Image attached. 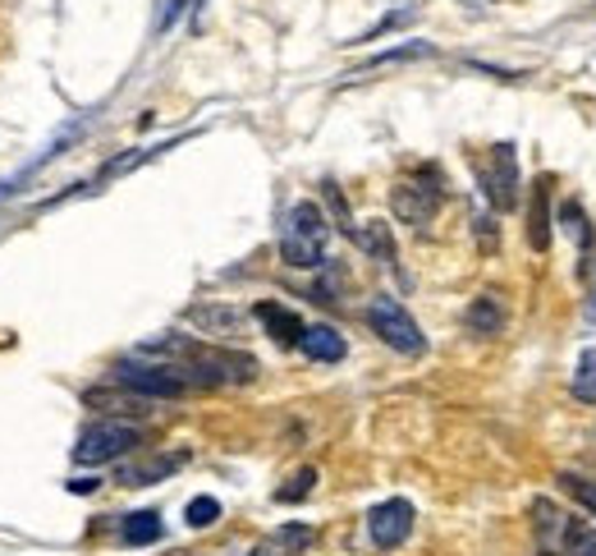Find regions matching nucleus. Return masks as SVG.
I'll return each mask as SVG.
<instances>
[{
    "label": "nucleus",
    "instance_id": "obj_1",
    "mask_svg": "<svg viewBox=\"0 0 596 556\" xmlns=\"http://www.w3.org/2000/svg\"><path fill=\"white\" fill-rule=\"evenodd\" d=\"M326 244H330V221L317 202H294L284 212V225H280V258L299 267V271H313L326 263Z\"/></svg>",
    "mask_w": 596,
    "mask_h": 556
},
{
    "label": "nucleus",
    "instance_id": "obj_2",
    "mask_svg": "<svg viewBox=\"0 0 596 556\" xmlns=\"http://www.w3.org/2000/svg\"><path fill=\"white\" fill-rule=\"evenodd\" d=\"M115 377V387L124 391H134L143 400H175V396H184L193 391V382L184 377V368H175V364H147V359H120L111 368Z\"/></svg>",
    "mask_w": 596,
    "mask_h": 556
},
{
    "label": "nucleus",
    "instance_id": "obj_3",
    "mask_svg": "<svg viewBox=\"0 0 596 556\" xmlns=\"http://www.w3.org/2000/svg\"><path fill=\"white\" fill-rule=\"evenodd\" d=\"M446 202V189H440V170L436 166H418V175H408L391 189V208L404 225H431V216Z\"/></svg>",
    "mask_w": 596,
    "mask_h": 556
},
{
    "label": "nucleus",
    "instance_id": "obj_4",
    "mask_svg": "<svg viewBox=\"0 0 596 556\" xmlns=\"http://www.w3.org/2000/svg\"><path fill=\"white\" fill-rule=\"evenodd\" d=\"M138 423L128 419H101V423H88V433L79 437V446H74V465H111L120 460L124 451L138 446Z\"/></svg>",
    "mask_w": 596,
    "mask_h": 556
},
{
    "label": "nucleus",
    "instance_id": "obj_5",
    "mask_svg": "<svg viewBox=\"0 0 596 556\" xmlns=\"http://www.w3.org/2000/svg\"><path fill=\"white\" fill-rule=\"evenodd\" d=\"M368 326L372 332L391 345V349H400V354H423L427 349V336H423V326L408 318V309L400 299H391V294H376L372 303H368Z\"/></svg>",
    "mask_w": 596,
    "mask_h": 556
},
{
    "label": "nucleus",
    "instance_id": "obj_6",
    "mask_svg": "<svg viewBox=\"0 0 596 556\" xmlns=\"http://www.w3.org/2000/svg\"><path fill=\"white\" fill-rule=\"evenodd\" d=\"M477 185H482L486 202L496 212L518 208V157H514L509 143H496V147L486 152V162L477 166Z\"/></svg>",
    "mask_w": 596,
    "mask_h": 556
},
{
    "label": "nucleus",
    "instance_id": "obj_7",
    "mask_svg": "<svg viewBox=\"0 0 596 556\" xmlns=\"http://www.w3.org/2000/svg\"><path fill=\"white\" fill-rule=\"evenodd\" d=\"M368 534L381 552H395L408 534H413V505L404 497H391V501H381L368 511Z\"/></svg>",
    "mask_w": 596,
    "mask_h": 556
},
{
    "label": "nucleus",
    "instance_id": "obj_8",
    "mask_svg": "<svg viewBox=\"0 0 596 556\" xmlns=\"http://www.w3.org/2000/svg\"><path fill=\"white\" fill-rule=\"evenodd\" d=\"M189 455L184 451H175V455H138V460H124L120 474H115V483L124 488H151V483H166V478L184 465Z\"/></svg>",
    "mask_w": 596,
    "mask_h": 556
},
{
    "label": "nucleus",
    "instance_id": "obj_9",
    "mask_svg": "<svg viewBox=\"0 0 596 556\" xmlns=\"http://www.w3.org/2000/svg\"><path fill=\"white\" fill-rule=\"evenodd\" d=\"M189 322L216 341H239L248 326V318L239 309H221V303H198V309H189Z\"/></svg>",
    "mask_w": 596,
    "mask_h": 556
},
{
    "label": "nucleus",
    "instance_id": "obj_10",
    "mask_svg": "<svg viewBox=\"0 0 596 556\" xmlns=\"http://www.w3.org/2000/svg\"><path fill=\"white\" fill-rule=\"evenodd\" d=\"M313 538H317L313 524H280L275 534H267L248 556H303L307 547H313Z\"/></svg>",
    "mask_w": 596,
    "mask_h": 556
},
{
    "label": "nucleus",
    "instance_id": "obj_11",
    "mask_svg": "<svg viewBox=\"0 0 596 556\" xmlns=\"http://www.w3.org/2000/svg\"><path fill=\"white\" fill-rule=\"evenodd\" d=\"M252 318L267 326L275 345H284V349H299V341H303V322H299V313H290V309H280V303L262 299V303H257V309H252Z\"/></svg>",
    "mask_w": 596,
    "mask_h": 556
},
{
    "label": "nucleus",
    "instance_id": "obj_12",
    "mask_svg": "<svg viewBox=\"0 0 596 556\" xmlns=\"http://www.w3.org/2000/svg\"><path fill=\"white\" fill-rule=\"evenodd\" d=\"M299 349H303L313 364H340L345 354H349L345 336L335 332V326H326V322H317V326H303V341H299Z\"/></svg>",
    "mask_w": 596,
    "mask_h": 556
},
{
    "label": "nucleus",
    "instance_id": "obj_13",
    "mask_svg": "<svg viewBox=\"0 0 596 556\" xmlns=\"http://www.w3.org/2000/svg\"><path fill=\"white\" fill-rule=\"evenodd\" d=\"M473 336H501L505 332V299L501 294H477L469 303V313H463Z\"/></svg>",
    "mask_w": 596,
    "mask_h": 556
},
{
    "label": "nucleus",
    "instance_id": "obj_14",
    "mask_svg": "<svg viewBox=\"0 0 596 556\" xmlns=\"http://www.w3.org/2000/svg\"><path fill=\"white\" fill-rule=\"evenodd\" d=\"M532 524H537V538H541V552H560V538H564V524H569V515L560 511L555 501H532Z\"/></svg>",
    "mask_w": 596,
    "mask_h": 556
},
{
    "label": "nucleus",
    "instance_id": "obj_15",
    "mask_svg": "<svg viewBox=\"0 0 596 556\" xmlns=\"http://www.w3.org/2000/svg\"><path fill=\"white\" fill-rule=\"evenodd\" d=\"M528 244H532L537 253H547V248H551V189H547V185H537V193H532Z\"/></svg>",
    "mask_w": 596,
    "mask_h": 556
},
{
    "label": "nucleus",
    "instance_id": "obj_16",
    "mask_svg": "<svg viewBox=\"0 0 596 556\" xmlns=\"http://www.w3.org/2000/svg\"><path fill=\"white\" fill-rule=\"evenodd\" d=\"M161 534H166V524H161L157 511H134V515H124V524H120V538L128 547H147V543H157Z\"/></svg>",
    "mask_w": 596,
    "mask_h": 556
},
{
    "label": "nucleus",
    "instance_id": "obj_17",
    "mask_svg": "<svg viewBox=\"0 0 596 556\" xmlns=\"http://www.w3.org/2000/svg\"><path fill=\"white\" fill-rule=\"evenodd\" d=\"M353 240H358V248H362V253H372V258H381V263H391V267H395V240H391V225H385V221H368V225H358Z\"/></svg>",
    "mask_w": 596,
    "mask_h": 556
},
{
    "label": "nucleus",
    "instance_id": "obj_18",
    "mask_svg": "<svg viewBox=\"0 0 596 556\" xmlns=\"http://www.w3.org/2000/svg\"><path fill=\"white\" fill-rule=\"evenodd\" d=\"M555 556H596V529L587 520H569Z\"/></svg>",
    "mask_w": 596,
    "mask_h": 556
},
{
    "label": "nucleus",
    "instance_id": "obj_19",
    "mask_svg": "<svg viewBox=\"0 0 596 556\" xmlns=\"http://www.w3.org/2000/svg\"><path fill=\"white\" fill-rule=\"evenodd\" d=\"M83 400L97 404V410H111L115 419H124V414H147V400L134 396V391H128V396H115V391H88Z\"/></svg>",
    "mask_w": 596,
    "mask_h": 556
},
{
    "label": "nucleus",
    "instance_id": "obj_20",
    "mask_svg": "<svg viewBox=\"0 0 596 556\" xmlns=\"http://www.w3.org/2000/svg\"><path fill=\"white\" fill-rule=\"evenodd\" d=\"M431 51H436L431 42H404V46H395V51H381V56H372L358 74L381 69V65H400V60H418V56H431ZM358 74H349V79H358Z\"/></svg>",
    "mask_w": 596,
    "mask_h": 556
},
{
    "label": "nucleus",
    "instance_id": "obj_21",
    "mask_svg": "<svg viewBox=\"0 0 596 556\" xmlns=\"http://www.w3.org/2000/svg\"><path fill=\"white\" fill-rule=\"evenodd\" d=\"M574 396L583 404H596V349L578 354V368H574Z\"/></svg>",
    "mask_w": 596,
    "mask_h": 556
},
{
    "label": "nucleus",
    "instance_id": "obj_22",
    "mask_svg": "<svg viewBox=\"0 0 596 556\" xmlns=\"http://www.w3.org/2000/svg\"><path fill=\"white\" fill-rule=\"evenodd\" d=\"M313 483H317V469H313V465H303V469L290 478V483L275 488V501H280V505H294V501H303L307 492H313Z\"/></svg>",
    "mask_w": 596,
    "mask_h": 556
},
{
    "label": "nucleus",
    "instance_id": "obj_23",
    "mask_svg": "<svg viewBox=\"0 0 596 556\" xmlns=\"http://www.w3.org/2000/svg\"><path fill=\"white\" fill-rule=\"evenodd\" d=\"M560 488L574 497L583 511H592L596 515V478H583V474H560Z\"/></svg>",
    "mask_w": 596,
    "mask_h": 556
},
{
    "label": "nucleus",
    "instance_id": "obj_24",
    "mask_svg": "<svg viewBox=\"0 0 596 556\" xmlns=\"http://www.w3.org/2000/svg\"><path fill=\"white\" fill-rule=\"evenodd\" d=\"M560 225H564L569 235H574V244H578V248H587V244H592V231H587V212L578 208V202H564V208H560Z\"/></svg>",
    "mask_w": 596,
    "mask_h": 556
},
{
    "label": "nucleus",
    "instance_id": "obj_25",
    "mask_svg": "<svg viewBox=\"0 0 596 556\" xmlns=\"http://www.w3.org/2000/svg\"><path fill=\"white\" fill-rule=\"evenodd\" d=\"M184 520H189L193 529H212V524L221 520V501H216V497H193L189 511H184Z\"/></svg>",
    "mask_w": 596,
    "mask_h": 556
},
{
    "label": "nucleus",
    "instance_id": "obj_26",
    "mask_svg": "<svg viewBox=\"0 0 596 556\" xmlns=\"http://www.w3.org/2000/svg\"><path fill=\"white\" fill-rule=\"evenodd\" d=\"M322 193H326V202H330V212H335V221H340V231H349V235H353V231H358V225L349 221V208H345V198H340V189H335V185L326 180V185H322Z\"/></svg>",
    "mask_w": 596,
    "mask_h": 556
},
{
    "label": "nucleus",
    "instance_id": "obj_27",
    "mask_svg": "<svg viewBox=\"0 0 596 556\" xmlns=\"http://www.w3.org/2000/svg\"><path fill=\"white\" fill-rule=\"evenodd\" d=\"M193 5H198V0H170V5L161 10V19H157V33H166V29H175V23H179V19H184V14L193 10Z\"/></svg>",
    "mask_w": 596,
    "mask_h": 556
},
{
    "label": "nucleus",
    "instance_id": "obj_28",
    "mask_svg": "<svg viewBox=\"0 0 596 556\" xmlns=\"http://www.w3.org/2000/svg\"><path fill=\"white\" fill-rule=\"evenodd\" d=\"M408 19H413V10H400V14H385V19L376 23V29H372V33H362V37H353V42H372V37H381V33H391V29H395V23H408ZM353 42H349V46H353Z\"/></svg>",
    "mask_w": 596,
    "mask_h": 556
},
{
    "label": "nucleus",
    "instance_id": "obj_29",
    "mask_svg": "<svg viewBox=\"0 0 596 556\" xmlns=\"http://www.w3.org/2000/svg\"><path fill=\"white\" fill-rule=\"evenodd\" d=\"M97 488H101L97 478H69V492H79V497H83V492H97Z\"/></svg>",
    "mask_w": 596,
    "mask_h": 556
},
{
    "label": "nucleus",
    "instance_id": "obj_30",
    "mask_svg": "<svg viewBox=\"0 0 596 556\" xmlns=\"http://www.w3.org/2000/svg\"><path fill=\"white\" fill-rule=\"evenodd\" d=\"M587 318L596 322V290H592V299H587Z\"/></svg>",
    "mask_w": 596,
    "mask_h": 556
},
{
    "label": "nucleus",
    "instance_id": "obj_31",
    "mask_svg": "<svg viewBox=\"0 0 596 556\" xmlns=\"http://www.w3.org/2000/svg\"><path fill=\"white\" fill-rule=\"evenodd\" d=\"M170 556H198V552H170Z\"/></svg>",
    "mask_w": 596,
    "mask_h": 556
}]
</instances>
